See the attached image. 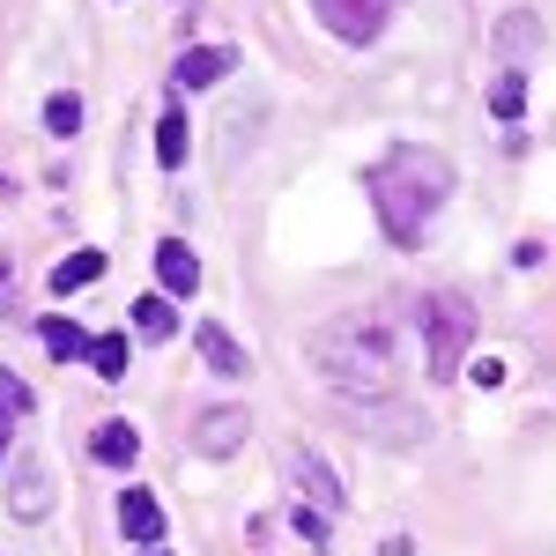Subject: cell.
<instances>
[{"mask_svg": "<svg viewBox=\"0 0 556 556\" xmlns=\"http://www.w3.org/2000/svg\"><path fill=\"white\" fill-rule=\"evenodd\" d=\"M245 438H253V416H245V408H201V424H193V445H201L208 460H230Z\"/></svg>", "mask_w": 556, "mask_h": 556, "instance_id": "obj_6", "label": "cell"}, {"mask_svg": "<svg viewBox=\"0 0 556 556\" xmlns=\"http://www.w3.org/2000/svg\"><path fill=\"white\" fill-rule=\"evenodd\" d=\"M490 112L513 127L519 112H527V83H519V75H497V83H490Z\"/></svg>", "mask_w": 556, "mask_h": 556, "instance_id": "obj_18", "label": "cell"}, {"mask_svg": "<svg viewBox=\"0 0 556 556\" xmlns=\"http://www.w3.org/2000/svg\"><path fill=\"white\" fill-rule=\"evenodd\" d=\"M134 327H141V342H172L178 334V312H172V298H134V312H127Z\"/></svg>", "mask_w": 556, "mask_h": 556, "instance_id": "obj_14", "label": "cell"}, {"mask_svg": "<svg viewBox=\"0 0 556 556\" xmlns=\"http://www.w3.org/2000/svg\"><path fill=\"white\" fill-rule=\"evenodd\" d=\"M0 416H8V424H23V416H30V386L15 379V371H0Z\"/></svg>", "mask_w": 556, "mask_h": 556, "instance_id": "obj_20", "label": "cell"}, {"mask_svg": "<svg viewBox=\"0 0 556 556\" xmlns=\"http://www.w3.org/2000/svg\"><path fill=\"white\" fill-rule=\"evenodd\" d=\"M97 275H104V253H97V245H83V253H67L60 267H52V298L83 290V282H97Z\"/></svg>", "mask_w": 556, "mask_h": 556, "instance_id": "obj_15", "label": "cell"}, {"mask_svg": "<svg viewBox=\"0 0 556 556\" xmlns=\"http://www.w3.org/2000/svg\"><path fill=\"white\" fill-rule=\"evenodd\" d=\"M230 67H238V52H223V45H193V52L178 60L172 83H178V89H215L223 75H230Z\"/></svg>", "mask_w": 556, "mask_h": 556, "instance_id": "obj_8", "label": "cell"}, {"mask_svg": "<svg viewBox=\"0 0 556 556\" xmlns=\"http://www.w3.org/2000/svg\"><path fill=\"white\" fill-rule=\"evenodd\" d=\"M186 156H193V127H186V112L172 104V112L156 119V164H172V172H178Z\"/></svg>", "mask_w": 556, "mask_h": 556, "instance_id": "obj_13", "label": "cell"}, {"mask_svg": "<svg viewBox=\"0 0 556 556\" xmlns=\"http://www.w3.org/2000/svg\"><path fill=\"white\" fill-rule=\"evenodd\" d=\"M45 356H60V364H75V356H89V334L75 327V319H45Z\"/></svg>", "mask_w": 556, "mask_h": 556, "instance_id": "obj_16", "label": "cell"}, {"mask_svg": "<svg viewBox=\"0 0 556 556\" xmlns=\"http://www.w3.org/2000/svg\"><path fill=\"white\" fill-rule=\"evenodd\" d=\"M282 475H290V490H298V505H319V513H342V475L327 468L312 445H282Z\"/></svg>", "mask_w": 556, "mask_h": 556, "instance_id": "obj_4", "label": "cell"}, {"mask_svg": "<svg viewBox=\"0 0 556 556\" xmlns=\"http://www.w3.org/2000/svg\"><path fill=\"white\" fill-rule=\"evenodd\" d=\"M468 342H475V304L460 290H438L424 298V356H430V379H453L468 364Z\"/></svg>", "mask_w": 556, "mask_h": 556, "instance_id": "obj_3", "label": "cell"}, {"mask_svg": "<svg viewBox=\"0 0 556 556\" xmlns=\"http://www.w3.org/2000/svg\"><path fill=\"white\" fill-rule=\"evenodd\" d=\"M505 45L527 52V45H534V15H505Z\"/></svg>", "mask_w": 556, "mask_h": 556, "instance_id": "obj_22", "label": "cell"}, {"mask_svg": "<svg viewBox=\"0 0 556 556\" xmlns=\"http://www.w3.org/2000/svg\"><path fill=\"white\" fill-rule=\"evenodd\" d=\"M45 505H52V482H45L38 460H23V468L8 475V513L15 519H45Z\"/></svg>", "mask_w": 556, "mask_h": 556, "instance_id": "obj_10", "label": "cell"}, {"mask_svg": "<svg viewBox=\"0 0 556 556\" xmlns=\"http://www.w3.org/2000/svg\"><path fill=\"white\" fill-rule=\"evenodd\" d=\"M201 356H208L215 379H245V349L230 342V334H223L215 319H201Z\"/></svg>", "mask_w": 556, "mask_h": 556, "instance_id": "obj_12", "label": "cell"}, {"mask_svg": "<svg viewBox=\"0 0 556 556\" xmlns=\"http://www.w3.org/2000/svg\"><path fill=\"white\" fill-rule=\"evenodd\" d=\"M89 371L97 379H127V334H97L89 342Z\"/></svg>", "mask_w": 556, "mask_h": 556, "instance_id": "obj_17", "label": "cell"}, {"mask_svg": "<svg viewBox=\"0 0 556 556\" xmlns=\"http://www.w3.org/2000/svg\"><path fill=\"white\" fill-rule=\"evenodd\" d=\"M0 290H8V253H0Z\"/></svg>", "mask_w": 556, "mask_h": 556, "instance_id": "obj_24", "label": "cell"}, {"mask_svg": "<svg viewBox=\"0 0 556 556\" xmlns=\"http://www.w3.org/2000/svg\"><path fill=\"white\" fill-rule=\"evenodd\" d=\"M290 519H298V534H304V542H319V549H327V513H319V505H298Z\"/></svg>", "mask_w": 556, "mask_h": 556, "instance_id": "obj_21", "label": "cell"}, {"mask_svg": "<svg viewBox=\"0 0 556 556\" xmlns=\"http://www.w3.org/2000/svg\"><path fill=\"white\" fill-rule=\"evenodd\" d=\"M312 8H319V23H327L342 45H371L386 23H393L401 0H312Z\"/></svg>", "mask_w": 556, "mask_h": 556, "instance_id": "obj_5", "label": "cell"}, {"mask_svg": "<svg viewBox=\"0 0 556 556\" xmlns=\"http://www.w3.org/2000/svg\"><path fill=\"white\" fill-rule=\"evenodd\" d=\"M312 364H319V379L334 386V393H386L393 379V334H386L379 319H364V312H349L334 319L319 342H312Z\"/></svg>", "mask_w": 556, "mask_h": 556, "instance_id": "obj_2", "label": "cell"}, {"mask_svg": "<svg viewBox=\"0 0 556 556\" xmlns=\"http://www.w3.org/2000/svg\"><path fill=\"white\" fill-rule=\"evenodd\" d=\"M445 193H453V164L438 149H416V141H393L386 164L371 172V201H379V223L393 245H424Z\"/></svg>", "mask_w": 556, "mask_h": 556, "instance_id": "obj_1", "label": "cell"}, {"mask_svg": "<svg viewBox=\"0 0 556 556\" xmlns=\"http://www.w3.org/2000/svg\"><path fill=\"white\" fill-rule=\"evenodd\" d=\"M8 453H15V424L0 416V460H8Z\"/></svg>", "mask_w": 556, "mask_h": 556, "instance_id": "obj_23", "label": "cell"}, {"mask_svg": "<svg viewBox=\"0 0 556 556\" xmlns=\"http://www.w3.org/2000/svg\"><path fill=\"white\" fill-rule=\"evenodd\" d=\"M119 534H127V542H141V549H149V542H156V534H164V505H156V497H149V490H119Z\"/></svg>", "mask_w": 556, "mask_h": 556, "instance_id": "obj_9", "label": "cell"}, {"mask_svg": "<svg viewBox=\"0 0 556 556\" xmlns=\"http://www.w3.org/2000/svg\"><path fill=\"white\" fill-rule=\"evenodd\" d=\"M141 556H172V549H156V542H149V549H141Z\"/></svg>", "mask_w": 556, "mask_h": 556, "instance_id": "obj_25", "label": "cell"}, {"mask_svg": "<svg viewBox=\"0 0 556 556\" xmlns=\"http://www.w3.org/2000/svg\"><path fill=\"white\" fill-rule=\"evenodd\" d=\"M89 453H97L104 468H134V460H141V430L134 424H97L89 430Z\"/></svg>", "mask_w": 556, "mask_h": 556, "instance_id": "obj_11", "label": "cell"}, {"mask_svg": "<svg viewBox=\"0 0 556 556\" xmlns=\"http://www.w3.org/2000/svg\"><path fill=\"white\" fill-rule=\"evenodd\" d=\"M156 282H164V298H193L201 290V260H193L186 238H164L156 245Z\"/></svg>", "mask_w": 556, "mask_h": 556, "instance_id": "obj_7", "label": "cell"}, {"mask_svg": "<svg viewBox=\"0 0 556 556\" xmlns=\"http://www.w3.org/2000/svg\"><path fill=\"white\" fill-rule=\"evenodd\" d=\"M45 127H52V134H75V127H83V97H75V89H60V97L45 104Z\"/></svg>", "mask_w": 556, "mask_h": 556, "instance_id": "obj_19", "label": "cell"}]
</instances>
